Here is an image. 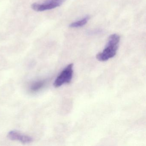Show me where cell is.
Wrapping results in <instances>:
<instances>
[{
  "label": "cell",
  "instance_id": "cell-5",
  "mask_svg": "<svg viewBox=\"0 0 146 146\" xmlns=\"http://www.w3.org/2000/svg\"><path fill=\"white\" fill-rule=\"evenodd\" d=\"M90 19V17L89 16H86L82 19L72 23L69 25V27L71 28H77L83 27L88 23Z\"/></svg>",
  "mask_w": 146,
  "mask_h": 146
},
{
  "label": "cell",
  "instance_id": "cell-4",
  "mask_svg": "<svg viewBox=\"0 0 146 146\" xmlns=\"http://www.w3.org/2000/svg\"><path fill=\"white\" fill-rule=\"evenodd\" d=\"M7 137L10 140L19 141L23 143H28L33 141V138L27 135L22 134L16 131H11L8 133Z\"/></svg>",
  "mask_w": 146,
  "mask_h": 146
},
{
  "label": "cell",
  "instance_id": "cell-3",
  "mask_svg": "<svg viewBox=\"0 0 146 146\" xmlns=\"http://www.w3.org/2000/svg\"><path fill=\"white\" fill-rule=\"evenodd\" d=\"M66 0H45L40 3L32 4L31 8L36 12H43L52 10L61 6Z\"/></svg>",
  "mask_w": 146,
  "mask_h": 146
},
{
  "label": "cell",
  "instance_id": "cell-1",
  "mask_svg": "<svg viewBox=\"0 0 146 146\" xmlns=\"http://www.w3.org/2000/svg\"><path fill=\"white\" fill-rule=\"evenodd\" d=\"M120 40V37L118 35H111L106 47L102 52L97 54L96 59L99 61L104 62L113 58L117 53Z\"/></svg>",
  "mask_w": 146,
  "mask_h": 146
},
{
  "label": "cell",
  "instance_id": "cell-2",
  "mask_svg": "<svg viewBox=\"0 0 146 146\" xmlns=\"http://www.w3.org/2000/svg\"><path fill=\"white\" fill-rule=\"evenodd\" d=\"M73 64H70L61 72L54 83V87L59 88L63 84H69L71 82L73 77Z\"/></svg>",
  "mask_w": 146,
  "mask_h": 146
},
{
  "label": "cell",
  "instance_id": "cell-6",
  "mask_svg": "<svg viewBox=\"0 0 146 146\" xmlns=\"http://www.w3.org/2000/svg\"><path fill=\"white\" fill-rule=\"evenodd\" d=\"M45 83V81H39L35 82L31 86V90L32 92H36L43 87Z\"/></svg>",
  "mask_w": 146,
  "mask_h": 146
}]
</instances>
